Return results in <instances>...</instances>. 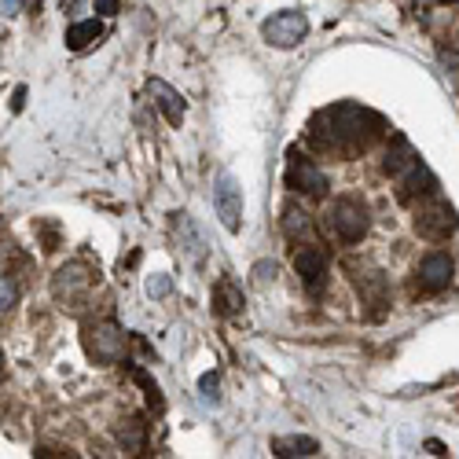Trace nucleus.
I'll list each match as a JSON object with an SVG mask.
<instances>
[{
	"label": "nucleus",
	"instance_id": "nucleus-1",
	"mask_svg": "<svg viewBox=\"0 0 459 459\" xmlns=\"http://www.w3.org/2000/svg\"><path fill=\"white\" fill-rule=\"evenodd\" d=\"M382 118L368 107H356V103H334L324 107L309 126V136L320 143L324 151H364L368 143L382 133Z\"/></svg>",
	"mask_w": 459,
	"mask_h": 459
},
{
	"label": "nucleus",
	"instance_id": "nucleus-2",
	"mask_svg": "<svg viewBox=\"0 0 459 459\" xmlns=\"http://www.w3.org/2000/svg\"><path fill=\"white\" fill-rule=\"evenodd\" d=\"M416 232L430 243H441L455 232V210L438 195V191H430L426 199H419L416 206Z\"/></svg>",
	"mask_w": 459,
	"mask_h": 459
},
{
	"label": "nucleus",
	"instance_id": "nucleus-3",
	"mask_svg": "<svg viewBox=\"0 0 459 459\" xmlns=\"http://www.w3.org/2000/svg\"><path fill=\"white\" fill-rule=\"evenodd\" d=\"M327 221H331V232L342 239V243H360V239L368 235V225H371V217H368V206L353 199V195H342V199H334L331 213H327Z\"/></svg>",
	"mask_w": 459,
	"mask_h": 459
},
{
	"label": "nucleus",
	"instance_id": "nucleus-4",
	"mask_svg": "<svg viewBox=\"0 0 459 459\" xmlns=\"http://www.w3.org/2000/svg\"><path fill=\"white\" fill-rule=\"evenodd\" d=\"M85 349L96 364H118L126 356V331L114 320H100L85 327Z\"/></svg>",
	"mask_w": 459,
	"mask_h": 459
},
{
	"label": "nucleus",
	"instance_id": "nucleus-5",
	"mask_svg": "<svg viewBox=\"0 0 459 459\" xmlns=\"http://www.w3.org/2000/svg\"><path fill=\"white\" fill-rule=\"evenodd\" d=\"M213 210H217V221L225 225V232H239L243 228V187L232 173H217L213 180Z\"/></svg>",
	"mask_w": 459,
	"mask_h": 459
},
{
	"label": "nucleus",
	"instance_id": "nucleus-6",
	"mask_svg": "<svg viewBox=\"0 0 459 459\" xmlns=\"http://www.w3.org/2000/svg\"><path fill=\"white\" fill-rule=\"evenodd\" d=\"M283 184L302 195H324L327 191V177L317 162H309L305 155H298V148L287 151V169H283Z\"/></svg>",
	"mask_w": 459,
	"mask_h": 459
},
{
	"label": "nucleus",
	"instance_id": "nucleus-7",
	"mask_svg": "<svg viewBox=\"0 0 459 459\" xmlns=\"http://www.w3.org/2000/svg\"><path fill=\"white\" fill-rule=\"evenodd\" d=\"M305 34H309V19L302 11H279L261 22V37L272 48H295L305 41Z\"/></svg>",
	"mask_w": 459,
	"mask_h": 459
},
{
	"label": "nucleus",
	"instance_id": "nucleus-8",
	"mask_svg": "<svg viewBox=\"0 0 459 459\" xmlns=\"http://www.w3.org/2000/svg\"><path fill=\"white\" fill-rule=\"evenodd\" d=\"M92 287V269L85 261H70V264H63V269L56 272V279H52V295L63 302V305H70V302H78L85 291Z\"/></svg>",
	"mask_w": 459,
	"mask_h": 459
},
{
	"label": "nucleus",
	"instance_id": "nucleus-9",
	"mask_svg": "<svg viewBox=\"0 0 459 459\" xmlns=\"http://www.w3.org/2000/svg\"><path fill=\"white\" fill-rule=\"evenodd\" d=\"M295 272L302 279V287L312 295V298H320L324 295V287H327V257L320 250H312V247H302L298 257H295Z\"/></svg>",
	"mask_w": 459,
	"mask_h": 459
},
{
	"label": "nucleus",
	"instance_id": "nucleus-10",
	"mask_svg": "<svg viewBox=\"0 0 459 459\" xmlns=\"http://www.w3.org/2000/svg\"><path fill=\"white\" fill-rule=\"evenodd\" d=\"M148 96H151V103L165 114L169 126H180V122H184V111H187V107H184L180 92H177L173 85H165L162 78H151V81H148Z\"/></svg>",
	"mask_w": 459,
	"mask_h": 459
},
{
	"label": "nucleus",
	"instance_id": "nucleus-11",
	"mask_svg": "<svg viewBox=\"0 0 459 459\" xmlns=\"http://www.w3.org/2000/svg\"><path fill=\"white\" fill-rule=\"evenodd\" d=\"M419 283L426 287V291H445V287L452 283V257L448 254H426L423 264H419Z\"/></svg>",
	"mask_w": 459,
	"mask_h": 459
},
{
	"label": "nucleus",
	"instance_id": "nucleus-12",
	"mask_svg": "<svg viewBox=\"0 0 459 459\" xmlns=\"http://www.w3.org/2000/svg\"><path fill=\"white\" fill-rule=\"evenodd\" d=\"M173 235H177V243H180V254H187L191 264H203V257H206V239L199 235L195 225H191L187 213H173Z\"/></svg>",
	"mask_w": 459,
	"mask_h": 459
},
{
	"label": "nucleus",
	"instance_id": "nucleus-13",
	"mask_svg": "<svg viewBox=\"0 0 459 459\" xmlns=\"http://www.w3.org/2000/svg\"><path fill=\"white\" fill-rule=\"evenodd\" d=\"M239 309H243V287H239L232 276H221L213 283V312H217V317H225V320H232Z\"/></svg>",
	"mask_w": 459,
	"mask_h": 459
},
{
	"label": "nucleus",
	"instance_id": "nucleus-14",
	"mask_svg": "<svg viewBox=\"0 0 459 459\" xmlns=\"http://www.w3.org/2000/svg\"><path fill=\"white\" fill-rule=\"evenodd\" d=\"M100 37H103V22L100 19H81V22H74V27H66V48L70 52H85V48H92Z\"/></svg>",
	"mask_w": 459,
	"mask_h": 459
},
{
	"label": "nucleus",
	"instance_id": "nucleus-15",
	"mask_svg": "<svg viewBox=\"0 0 459 459\" xmlns=\"http://www.w3.org/2000/svg\"><path fill=\"white\" fill-rule=\"evenodd\" d=\"M416 162H419V155L412 151V143L397 136V140L390 143V151H386V162H382V169H386V173H390V177L397 180V177H404V173H408V169H412Z\"/></svg>",
	"mask_w": 459,
	"mask_h": 459
},
{
	"label": "nucleus",
	"instance_id": "nucleus-16",
	"mask_svg": "<svg viewBox=\"0 0 459 459\" xmlns=\"http://www.w3.org/2000/svg\"><path fill=\"white\" fill-rule=\"evenodd\" d=\"M320 441L305 438V433H287V438H272V455L279 459H298V455H317Z\"/></svg>",
	"mask_w": 459,
	"mask_h": 459
},
{
	"label": "nucleus",
	"instance_id": "nucleus-17",
	"mask_svg": "<svg viewBox=\"0 0 459 459\" xmlns=\"http://www.w3.org/2000/svg\"><path fill=\"white\" fill-rule=\"evenodd\" d=\"M118 445H122L129 455H140L143 445H148V423L122 419V423H118Z\"/></svg>",
	"mask_w": 459,
	"mask_h": 459
},
{
	"label": "nucleus",
	"instance_id": "nucleus-18",
	"mask_svg": "<svg viewBox=\"0 0 459 459\" xmlns=\"http://www.w3.org/2000/svg\"><path fill=\"white\" fill-rule=\"evenodd\" d=\"M283 232H287V239H295V243H302V239H309V232H312V221H309V213L302 210V206H287L283 210Z\"/></svg>",
	"mask_w": 459,
	"mask_h": 459
},
{
	"label": "nucleus",
	"instance_id": "nucleus-19",
	"mask_svg": "<svg viewBox=\"0 0 459 459\" xmlns=\"http://www.w3.org/2000/svg\"><path fill=\"white\" fill-rule=\"evenodd\" d=\"M356 291L364 295L371 305H386V279L382 272H368V276H356Z\"/></svg>",
	"mask_w": 459,
	"mask_h": 459
},
{
	"label": "nucleus",
	"instance_id": "nucleus-20",
	"mask_svg": "<svg viewBox=\"0 0 459 459\" xmlns=\"http://www.w3.org/2000/svg\"><path fill=\"white\" fill-rule=\"evenodd\" d=\"M129 375H133V379H136V382L143 386V394H148V404L155 408V412H162V408H165V401H162V390H158V382H155V379H151L148 371H143L140 364H129Z\"/></svg>",
	"mask_w": 459,
	"mask_h": 459
},
{
	"label": "nucleus",
	"instance_id": "nucleus-21",
	"mask_svg": "<svg viewBox=\"0 0 459 459\" xmlns=\"http://www.w3.org/2000/svg\"><path fill=\"white\" fill-rule=\"evenodd\" d=\"M143 291H148V298H169L173 295V279H169L165 272H155V276H148V283H143Z\"/></svg>",
	"mask_w": 459,
	"mask_h": 459
},
{
	"label": "nucleus",
	"instance_id": "nucleus-22",
	"mask_svg": "<svg viewBox=\"0 0 459 459\" xmlns=\"http://www.w3.org/2000/svg\"><path fill=\"white\" fill-rule=\"evenodd\" d=\"M217 390H221V379H217V371H206L203 379H199V394H203V404L206 408H217Z\"/></svg>",
	"mask_w": 459,
	"mask_h": 459
},
{
	"label": "nucleus",
	"instance_id": "nucleus-23",
	"mask_svg": "<svg viewBox=\"0 0 459 459\" xmlns=\"http://www.w3.org/2000/svg\"><path fill=\"white\" fill-rule=\"evenodd\" d=\"M15 302H19V287H15L11 276H4L0 279V305H4V312H8V309H15Z\"/></svg>",
	"mask_w": 459,
	"mask_h": 459
},
{
	"label": "nucleus",
	"instance_id": "nucleus-24",
	"mask_svg": "<svg viewBox=\"0 0 459 459\" xmlns=\"http://www.w3.org/2000/svg\"><path fill=\"white\" fill-rule=\"evenodd\" d=\"M276 272H279V269H276V261H257L250 276H254V283H257V287H264L269 279H276Z\"/></svg>",
	"mask_w": 459,
	"mask_h": 459
},
{
	"label": "nucleus",
	"instance_id": "nucleus-25",
	"mask_svg": "<svg viewBox=\"0 0 459 459\" xmlns=\"http://www.w3.org/2000/svg\"><path fill=\"white\" fill-rule=\"evenodd\" d=\"M96 11H100V15H114L118 11V0H96Z\"/></svg>",
	"mask_w": 459,
	"mask_h": 459
},
{
	"label": "nucleus",
	"instance_id": "nucleus-26",
	"mask_svg": "<svg viewBox=\"0 0 459 459\" xmlns=\"http://www.w3.org/2000/svg\"><path fill=\"white\" fill-rule=\"evenodd\" d=\"M19 4H22V0H0V8H4V15H19Z\"/></svg>",
	"mask_w": 459,
	"mask_h": 459
},
{
	"label": "nucleus",
	"instance_id": "nucleus-27",
	"mask_svg": "<svg viewBox=\"0 0 459 459\" xmlns=\"http://www.w3.org/2000/svg\"><path fill=\"white\" fill-rule=\"evenodd\" d=\"M426 448H430V455H448V448H445L441 441H433V438L426 441Z\"/></svg>",
	"mask_w": 459,
	"mask_h": 459
},
{
	"label": "nucleus",
	"instance_id": "nucleus-28",
	"mask_svg": "<svg viewBox=\"0 0 459 459\" xmlns=\"http://www.w3.org/2000/svg\"><path fill=\"white\" fill-rule=\"evenodd\" d=\"M34 4H37V0H34Z\"/></svg>",
	"mask_w": 459,
	"mask_h": 459
}]
</instances>
